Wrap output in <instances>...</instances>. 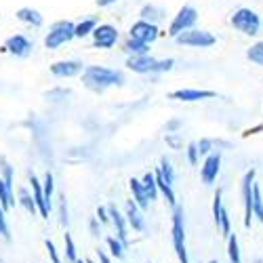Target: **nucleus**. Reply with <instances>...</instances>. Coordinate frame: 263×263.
Here are the masks:
<instances>
[{
  "label": "nucleus",
  "instance_id": "f257e3e1",
  "mask_svg": "<svg viewBox=\"0 0 263 263\" xmlns=\"http://www.w3.org/2000/svg\"><path fill=\"white\" fill-rule=\"evenodd\" d=\"M82 82L86 89L101 93L107 86H114V84L120 86L124 82V76H122V72L103 68V65H86V70L82 72Z\"/></svg>",
  "mask_w": 263,
  "mask_h": 263
},
{
  "label": "nucleus",
  "instance_id": "f03ea898",
  "mask_svg": "<svg viewBox=\"0 0 263 263\" xmlns=\"http://www.w3.org/2000/svg\"><path fill=\"white\" fill-rule=\"evenodd\" d=\"M175 65V59H154L152 55L143 57H128L126 68L135 74H160V72H171Z\"/></svg>",
  "mask_w": 263,
  "mask_h": 263
},
{
  "label": "nucleus",
  "instance_id": "7ed1b4c3",
  "mask_svg": "<svg viewBox=\"0 0 263 263\" xmlns=\"http://www.w3.org/2000/svg\"><path fill=\"white\" fill-rule=\"evenodd\" d=\"M230 24L236 32L245 34V36H257L261 30V17L257 11L249 9V7H240L232 13Z\"/></svg>",
  "mask_w": 263,
  "mask_h": 263
},
{
  "label": "nucleus",
  "instance_id": "20e7f679",
  "mask_svg": "<svg viewBox=\"0 0 263 263\" xmlns=\"http://www.w3.org/2000/svg\"><path fill=\"white\" fill-rule=\"evenodd\" d=\"M255 183H257V171L251 168L245 173L240 181V194H242V206H245V228H251L255 221Z\"/></svg>",
  "mask_w": 263,
  "mask_h": 263
},
{
  "label": "nucleus",
  "instance_id": "39448f33",
  "mask_svg": "<svg viewBox=\"0 0 263 263\" xmlns=\"http://www.w3.org/2000/svg\"><path fill=\"white\" fill-rule=\"evenodd\" d=\"M171 238H173V249H175V255H177L179 263H190L187 249H185V223H183V209L181 206L173 209Z\"/></svg>",
  "mask_w": 263,
  "mask_h": 263
},
{
  "label": "nucleus",
  "instance_id": "423d86ee",
  "mask_svg": "<svg viewBox=\"0 0 263 263\" xmlns=\"http://www.w3.org/2000/svg\"><path fill=\"white\" fill-rule=\"evenodd\" d=\"M76 38V24H72L70 19H61L49 28V34L45 38V47L47 49H59L63 45H68L70 40Z\"/></svg>",
  "mask_w": 263,
  "mask_h": 263
},
{
  "label": "nucleus",
  "instance_id": "0eeeda50",
  "mask_svg": "<svg viewBox=\"0 0 263 263\" xmlns=\"http://www.w3.org/2000/svg\"><path fill=\"white\" fill-rule=\"evenodd\" d=\"M196 24H198V11H196L192 5H183L177 15L173 17L171 26H168V36L175 40L177 36H181L183 32H190L196 28Z\"/></svg>",
  "mask_w": 263,
  "mask_h": 263
},
{
  "label": "nucleus",
  "instance_id": "6e6552de",
  "mask_svg": "<svg viewBox=\"0 0 263 263\" xmlns=\"http://www.w3.org/2000/svg\"><path fill=\"white\" fill-rule=\"evenodd\" d=\"M175 42L181 45V47H192V49H211V47L217 45V38L209 30L194 28V30L183 32L181 36H177V38H175Z\"/></svg>",
  "mask_w": 263,
  "mask_h": 263
},
{
  "label": "nucleus",
  "instance_id": "1a4fd4ad",
  "mask_svg": "<svg viewBox=\"0 0 263 263\" xmlns=\"http://www.w3.org/2000/svg\"><path fill=\"white\" fill-rule=\"evenodd\" d=\"M128 36L143 42V45H152V42L160 36V30H158L156 24H149V21L139 19V21H135V24L130 26V34Z\"/></svg>",
  "mask_w": 263,
  "mask_h": 263
},
{
  "label": "nucleus",
  "instance_id": "9d476101",
  "mask_svg": "<svg viewBox=\"0 0 263 263\" xmlns=\"http://www.w3.org/2000/svg\"><path fill=\"white\" fill-rule=\"evenodd\" d=\"M215 97H217V91H211V89H177V91L168 93V99L183 101V103L206 101V99H215Z\"/></svg>",
  "mask_w": 263,
  "mask_h": 263
},
{
  "label": "nucleus",
  "instance_id": "9b49d317",
  "mask_svg": "<svg viewBox=\"0 0 263 263\" xmlns=\"http://www.w3.org/2000/svg\"><path fill=\"white\" fill-rule=\"evenodd\" d=\"M221 173V152H213L211 156L204 158L202 166H200V177L204 185H213Z\"/></svg>",
  "mask_w": 263,
  "mask_h": 263
},
{
  "label": "nucleus",
  "instance_id": "f8f14e48",
  "mask_svg": "<svg viewBox=\"0 0 263 263\" xmlns=\"http://www.w3.org/2000/svg\"><path fill=\"white\" fill-rule=\"evenodd\" d=\"M118 42V30L109 24H99L93 32V47L95 49H112Z\"/></svg>",
  "mask_w": 263,
  "mask_h": 263
},
{
  "label": "nucleus",
  "instance_id": "ddd939ff",
  "mask_svg": "<svg viewBox=\"0 0 263 263\" xmlns=\"http://www.w3.org/2000/svg\"><path fill=\"white\" fill-rule=\"evenodd\" d=\"M3 51L5 53H11V55H15L19 59H24V57H28L32 53V42L24 34H13V36H9L5 40Z\"/></svg>",
  "mask_w": 263,
  "mask_h": 263
},
{
  "label": "nucleus",
  "instance_id": "4468645a",
  "mask_svg": "<svg viewBox=\"0 0 263 263\" xmlns=\"http://www.w3.org/2000/svg\"><path fill=\"white\" fill-rule=\"evenodd\" d=\"M51 74L57 76V78H72V76H78L86 70V65L80 63V61H74V59H68V61H55L51 63Z\"/></svg>",
  "mask_w": 263,
  "mask_h": 263
},
{
  "label": "nucleus",
  "instance_id": "2eb2a0df",
  "mask_svg": "<svg viewBox=\"0 0 263 263\" xmlns=\"http://www.w3.org/2000/svg\"><path fill=\"white\" fill-rule=\"evenodd\" d=\"M15 17L21 21V24H28L32 28H40L42 24H45V17H42V13L38 9H32V7H21L15 11Z\"/></svg>",
  "mask_w": 263,
  "mask_h": 263
},
{
  "label": "nucleus",
  "instance_id": "dca6fc26",
  "mask_svg": "<svg viewBox=\"0 0 263 263\" xmlns=\"http://www.w3.org/2000/svg\"><path fill=\"white\" fill-rule=\"evenodd\" d=\"M30 183H32V192H34V200H36V206H38V213L49 219V211L51 206L47 204V198H45V190H42V183L34 177V175H30Z\"/></svg>",
  "mask_w": 263,
  "mask_h": 263
},
{
  "label": "nucleus",
  "instance_id": "f3484780",
  "mask_svg": "<svg viewBox=\"0 0 263 263\" xmlns=\"http://www.w3.org/2000/svg\"><path fill=\"white\" fill-rule=\"evenodd\" d=\"M107 213L109 217H112V221H114V228H116V238L120 240V242L126 247V217H122V213L112 204V206H107Z\"/></svg>",
  "mask_w": 263,
  "mask_h": 263
},
{
  "label": "nucleus",
  "instance_id": "a211bd4d",
  "mask_svg": "<svg viewBox=\"0 0 263 263\" xmlns=\"http://www.w3.org/2000/svg\"><path fill=\"white\" fill-rule=\"evenodd\" d=\"M141 209L135 204V200H128L126 202V221L130 223V228H133L135 232H143L145 230V221H143V217L139 213Z\"/></svg>",
  "mask_w": 263,
  "mask_h": 263
},
{
  "label": "nucleus",
  "instance_id": "6ab92c4d",
  "mask_svg": "<svg viewBox=\"0 0 263 263\" xmlns=\"http://www.w3.org/2000/svg\"><path fill=\"white\" fill-rule=\"evenodd\" d=\"M128 185H130V192H133V200H135V204L141 209V211H145L147 206H149V198H147V194H145V187H143V183H141V179H130L128 181Z\"/></svg>",
  "mask_w": 263,
  "mask_h": 263
},
{
  "label": "nucleus",
  "instance_id": "aec40b11",
  "mask_svg": "<svg viewBox=\"0 0 263 263\" xmlns=\"http://www.w3.org/2000/svg\"><path fill=\"white\" fill-rule=\"evenodd\" d=\"M124 53H128L130 57H143V55H149V45H143V42L135 40V38H126L124 45H122Z\"/></svg>",
  "mask_w": 263,
  "mask_h": 263
},
{
  "label": "nucleus",
  "instance_id": "412c9836",
  "mask_svg": "<svg viewBox=\"0 0 263 263\" xmlns=\"http://www.w3.org/2000/svg\"><path fill=\"white\" fill-rule=\"evenodd\" d=\"M139 15H141L143 21H149V24H156V26H158V21L164 19L166 11H164L162 7H156V5H145Z\"/></svg>",
  "mask_w": 263,
  "mask_h": 263
},
{
  "label": "nucleus",
  "instance_id": "4be33fe9",
  "mask_svg": "<svg viewBox=\"0 0 263 263\" xmlns=\"http://www.w3.org/2000/svg\"><path fill=\"white\" fill-rule=\"evenodd\" d=\"M154 175H156V183H158V192L164 196V200L175 209L177 206V196H175V192H173V185H168L164 179H162V175L158 173V171H154Z\"/></svg>",
  "mask_w": 263,
  "mask_h": 263
},
{
  "label": "nucleus",
  "instance_id": "5701e85b",
  "mask_svg": "<svg viewBox=\"0 0 263 263\" xmlns=\"http://www.w3.org/2000/svg\"><path fill=\"white\" fill-rule=\"evenodd\" d=\"M97 28H99V19H97V17H86V19L80 21V24H76V38L89 36V34H93Z\"/></svg>",
  "mask_w": 263,
  "mask_h": 263
},
{
  "label": "nucleus",
  "instance_id": "b1692460",
  "mask_svg": "<svg viewBox=\"0 0 263 263\" xmlns=\"http://www.w3.org/2000/svg\"><path fill=\"white\" fill-rule=\"evenodd\" d=\"M141 183H143V187H145V194H147L149 202L156 200L158 194H160V192H158V183H156V175H154V173H145L143 179H141Z\"/></svg>",
  "mask_w": 263,
  "mask_h": 263
},
{
  "label": "nucleus",
  "instance_id": "393cba45",
  "mask_svg": "<svg viewBox=\"0 0 263 263\" xmlns=\"http://www.w3.org/2000/svg\"><path fill=\"white\" fill-rule=\"evenodd\" d=\"M228 259L230 263H242V253H240V242L236 234L228 238Z\"/></svg>",
  "mask_w": 263,
  "mask_h": 263
},
{
  "label": "nucleus",
  "instance_id": "a878e982",
  "mask_svg": "<svg viewBox=\"0 0 263 263\" xmlns=\"http://www.w3.org/2000/svg\"><path fill=\"white\" fill-rule=\"evenodd\" d=\"M247 59L255 65H259V68H263V40L255 42V45H251V49L247 51Z\"/></svg>",
  "mask_w": 263,
  "mask_h": 263
},
{
  "label": "nucleus",
  "instance_id": "bb28decb",
  "mask_svg": "<svg viewBox=\"0 0 263 263\" xmlns=\"http://www.w3.org/2000/svg\"><path fill=\"white\" fill-rule=\"evenodd\" d=\"M156 171L162 175V179H164L168 185H173V183H175V168H173V164H171L166 158H162V160H160V166H158Z\"/></svg>",
  "mask_w": 263,
  "mask_h": 263
},
{
  "label": "nucleus",
  "instance_id": "cd10ccee",
  "mask_svg": "<svg viewBox=\"0 0 263 263\" xmlns=\"http://www.w3.org/2000/svg\"><path fill=\"white\" fill-rule=\"evenodd\" d=\"M13 192L7 187V183H5V179H0V204H3V209L5 211H9L11 206H13Z\"/></svg>",
  "mask_w": 263,
  "mask_h": 263
},
{
  "label": "nucleus",
  "instance_id": "c85d7f7f",
  "mask_svg": "<svg viewBox=\"0 0 263 263\" xmlns=\"http://www.w3.org/2000/svg\"><path fill=\"white\" fill-rule=\"evenodd\" d=\"M19 202H21V206H24L28 213H32V215L38 211L34 196H30V194H28V190H19Z\"/></svg>",
  "mask_w": 263,
  "mask_h": 263
},
{
  "label": "nucleus",
  "instance_id": "c756f323",
  "mask_svg": "<svg viewBox=\"0 0 263 263\" xmlns=\"http://www.w3.org/2000/svg\"><path fill=\"white\" fill-rule=\"evenodd\" d=\"M63 242H65V257H68V261H70V263H78V257H76V245H74L72 234L65 232Z\"/></svg>",
  "mask_w": 263,
  "mask_h": 263
},
{
  "label": "nucleus",
  "instance_id": "7c9ffc66",
  "mask_svg": "<svg viewBox=\"0 0 263 263\" xmlns=\"http://www.w3.org/2000/svg\"><path fill=\"white\" fill-rule=\"evenodd\" d=\"M255 219L263 228V196H261V187L259 183H255Z\"/></svg>",
  "mask_w": 263,
  "mask_h": 263
},
{
  "label": "nucleus",
  "instance_id": "2f4dec72",
  "mask_svg": "<svg viewBox=\"0 0 263 263\" xmlns=\"http://www.w3.org/2000/svg\"><path fill=\"white\" fill-rule=\"evenodd\" d=\"M107 247H109V251H112V255H114L116 259H122V257H124V249H126V247L120 242L118 238L109 236V238H107Z\"/></svg>",
  "mask_w": 263,
  "mask_h": 263
},
{
  "label": "nucleus",
  "instance_id": "473e14b6",
  "mask_svg": "<svg viewBox=\"0 0 263 263\" xmlns=\"http://www.w3.org/2000/svg\"><path fill=\"white\" fill-rule=\"evenodd\" d=\"M196 143H198V152H200V156H204V158L213 154V152H215V145H217L213 139H206V137H204V139H200V141H196Z\"/></svg>",
  "mask_w": 263,
  "mask_h": 263
},
{
  "label": "nucleus",
  "instance_id": "72a5a7b5",
  "mask_svg": "<svg viewBox=\"0 0 263 263\" xmlns=\"http://www.w3.org/2000/svg\"><path fill=\"white\" fill-rule=\"evenodd\" d=\"M185 154H187V162H190V164H198V158H200L198 143H196V141L187 143V147H185Z\"/></svg>",
  "mask_w": 263,
  "mask_h": 263
},
{
  "label": "nucleus",
  "instance_id": "f704fd0d",
  "mask_svg": "<svg viewBox=\"0 0 263 263\" xmlns=\"http://www.w3.org/2000/svg\"><path fill=\"white\" fill-rule=\"evenodd\" d=\"M42 190H45L47 204L51 206V196H53V173H49V171H47V175H45V181H42Z\"/></svg>",
  "mask_w": 263,
  "mask_h": 263
},
{
  "label": "nucleus",
  "instance_id": "c9c22d12",
  "mask_svg": "<svg viewBox=\"0 0 263 263\" xmlns=\"http://www.w3.org/2000/svg\"><path fill=\"white\" fill-rule=\"evenodd\" d=\"M0 236L3 238H11V232H9V226H7V217H5V209L0 204Z\"/></svg>",
  "mask_w": 263,
  "mask_h": 263
},
{
  "label": "nucleus",
  "instance_id": "e433bc0d",
  "mask_svg": "<svg viewBox=\"0 0 263 263\" xmlns=\"http://www.w3.org/2000/svg\"><path fill=\"white\" fill-rule=\"evenodd\" d=\"M3 179H5V183H7V187L13 192V168L3 160Z\"/></svg>",
  "mask_w": 263,
  "mask_h": 263
},
{
  "label": "nucleus",
  "instance_id": "4c0bfd02",
  "mask_svg": "<svg viewBox=\"0 0 263 263\" xmlns=\"http://www.w3.org/2000/svg\"><path fill=\"white\" fill-rule=\"evenodd\" d=\"M47 251H49V257H51V263H61L59 261V255H57V251H55V245L51 242V240H47Z\"/></svg>",
  "mask_w": 263,
  "mask_h": 263
},
{
  "label": "nucleus",
  "instance_id": "58836bf2",
  "mask_svg": "<svg viewBox=\"0 0 263 263\" xmlns=\"http://www.w3.org/2000/svg\"><path fill=\"white\" fill-rule=\"evenodd\" d=\"M97 219H99L101 223H107V221H109V213H107V209L99 206V209H97Z\"/></svg>",
  "mask_w": 263,
  "mask_h": 263
},
{
  "label": "nucleus",
  "instance_id": "ea45409f",
  "mask_svg": "<svg viewBox=\"0 0 263 263\" xmlns=\"http://www.w3.org/2000/svg\"><path fill=\"white\" fill-rule=\"evenodd\" d=\"M61 223H68V211H65V196H61Z\"/></svg>",
  "mask_w": 263,
  "mask_h": 263
},
{
  "label": "nucleus",
  "instance_id": "a19ab883",
  "mask_svg": "<svg viewBox=\"0 0 263 263\" xmlns=\"http://www.w3.org/2000/svg\"><path fill=\"white\" fill-rule=\"evenodd\" d=\"M95 3H97V7H99V9H105V7H112V5H116L118 0H95Z\"/></svg>",
  "mask_w": 263,
  "mask_h": 263
},
{
  "label": "nucleus",
  "instance_id": "79ce46f5",
  "mask_svg": "<svg viewBox=\"0 0 263 263\" xmlns=\"http://www.w3.org/2000/svg\"><path fill=\"white\" fill-rule=\"evenodd\" d=\"M166 143H171L173 147H179V145H181V143H179V139H177V135H175V133H173V135H166Z\"/></svg>",
  "mask_w": 263,
  "mask_h": 263
},
{
  "label": "nucleus",
  "instance_id": "37998d69",
  "mask_svg": "<svg viewBox=\"0 0 263 263\" xmlns=\"http://www.w3.org/2000/svg\"><path fill=\"white\" fill-rule=\"evenodd\" d=\"M99 261H101V263H112V261H109V257H107L103 251H99Z\"/></svg>",
  "mask_w": 263,
  "mask_h": 263
},
{
  "label": "nucleus",
  "instance_id": "c03bdc74",
  "mask_svg": "<svg viewBox=\"0 0 263 263\" xmlns=\"http://www.w3.org/2000/svg\"><path fill=\"white\" fill-rule=\"evenodd\" d=\"M253 263H263V259H255V261H253Z\"/></svg>",
  "mask_w": 263,
  "mask_h": 263
},
{
  "label": "nucleus",
  "instance_id": "a18cd8bd",
  "mask_svg": "<svg viewBox=\"0 0 263 263\" xmlns=\"http://www.w3.org/2000/svg\"><path fill=\"white\" fill-rule=\"evenodd\" d=\"M209 263H219V261H217V259H213V261H209Z\"/></svg>",
  "mask_w": 263,
  "mask_h": 263
},
{
  "label": "nucleus",
  "instance_id": "49530a36",
  "mask_svg": "<svg viewBox=\"0 0 263 263\" xmlns=\"http://www.w3.org/2000/svg\"><path fill=\"white\" fill-rule=\"evenodd\" d=\"M78 263H86V261H78Z\"/></svg>",
  "mask_w": 263,
  "mask_h": 263
},
{
  "label": "nucleus",
  "instance_id": "de8ad7c7",
  "mask_svg": "<svg viewBox=\"0 0 263 263\" xmlns=\"http://www.w3.org/2000/svg\"><path fill=\"white\" fill-rule=\"evenodd\" d=\"M86 263H93V261H86Z\"/></svg>",
  "mask_w": 263,
  "mask_h": 263
}]
</instances>
